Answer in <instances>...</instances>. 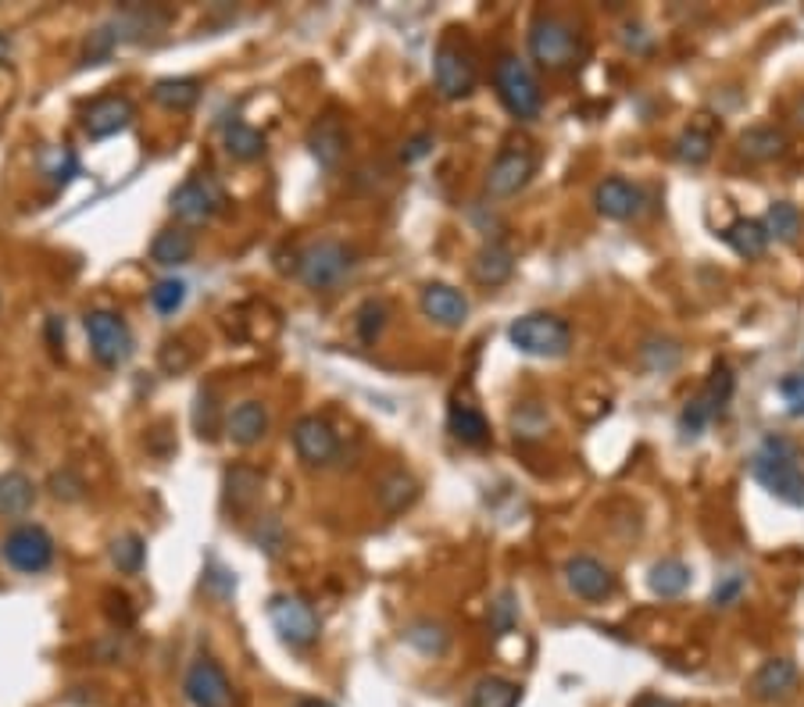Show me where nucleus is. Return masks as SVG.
<instances>
[{
  "label": "nucleus",
  "mask_w": 804,
  "mask_h": 707,
  "mask_svg": "<svg viewBox=\"0 0 804 707\" xmlns=\"http://www.w3.org/2000/svg\"><path fill=\"white\" fill-rule=\"evenodd\" d=\"M294 707H333L330 700H318V697H307V700H297Z\"/></svg>",
  "instance_id": "4d7b16f0"
},
{
  "label": "nucleus",
  "mask_w": 804,
  "mask_h": 707,
  "mask_svg": "<svg viewBox=\"0 0 804 707\" xmlns=\"http://www.w3.org/2000/svg\"><path fill=\"white\" fill-rule=\"evenodd\" d=\"M794 686H797V665L791 658H768V661H762V668L747 683L751 697L765 700V704L791 697Z\"/></svg>",
  "instance_id": "aec40b11"
},
{
  "label": "nucleus",
  "mask_w": 804,
  "mask_h": 707,
  "mask_svg": "<svg viewBox=\"0 0 804 707\" xmlns=\"http://www.w3.org/2000/svg\"><path fill=\"white\" fill-rule=\"evenodd\" d=\"M222 208H226V194H222V186L208 176L186 179L173 194V215L186 222V226H204V222H212Z\"/></svg>",
  "instance_id": "9b49d317"
},
{
  "label": "nucleus",
  "mask_w": 804,
  "mask_h": 707,
  "mask_svg": "<svg viewBox=\"0 0 804 707\" xmlns=\"http://www.w3.org/2000/svg\"><path fill=\"white\" fill-rule=\"evenodd\" d=\"M762 222L768 229V239H780V244H794L801 236V212L791 200H773Z\"/></svg>",
  "instance_id": "f704fd0d"
},
{
  "label": "nucleus",
  "mask_w": 804,
  "mask_h": 707,
  "mask_svg": "<svg viewBox=\"0 0 804 707\" xmlns=\"http://www.w3.org/2000/svg\"><path fill=\"white\" fill-rule=\"evenodd\" d=\"M430 150H433V136H430V132H419V136H412V140L404 144L401 161H404V165H415V161H422Z\"/></svg>",
  "instance_id": "8fccbe9b"
},
{
  "label": "nucleus",
  "mask_w": 804,
  "mask_h": 707,
  "mask_svg": "<svg viewBox=\"0 0 804 707\" xmlns=\"http://www.w3.org/2000/svg\"><path fill=\"white\" fill-rule=\"evenodd\" d=\"M533 171H537V158L526 147H504L487 171V194L498 200L516 197L529 186Z\"/></svg>",
  "instance_id": "ddd939ff"
},
{
  "label": "nucleus",
  "mask_w": 804,
  "mask_h": 707,
  "mask_svg": "<svg viewBox=\"0 0 804 707\" xmlns=\"http://www.w3.org/2000/svg\"><path fill=\"white\" fill-rule=\"evenodd\" d=\"M493 82H498V97L501 105L522 118V122H533L543 111V94H540V82L537 76L529 72V65L516 55H504L493 68Z\"/></svg>",
  "instance_id": "39448f33"
},
{
  "label": "nucleus",
  "mask_w": 804,
  "mask_h": 707,
  "mask_svg": "<svg viewBox=\"0 0 804 707\" xmlns=\"http://www.w3.org/2000/svg\"><path fill=\"white\" fill-rule=\"evenodd\" d=\"M186 304V283L183 279H161V283H154L150 289V307L158 315H176L179 307Z\"/></svg>",
  "instance_id": "a19ab883"
},
{
  "label": "nucleus",
  "mask_w": 804,
  "mask_h": 707,
  "mask_svg": "<svg viewBox=\"0 0 804 707\" xmlns=\"http://www.w3.org/2000/svg\"><path fill=\"white\" fill-rule=\"evenodd\" d=\"M375 497H380V504H383L386 514H401L404 508H412L419 500V482L408 472H390V475H383Z\"/></svg>",
  "instance_id": "7c9ffc66"
},
{
  "label": "nucleus",
  "mask_w": 804,
  "mask_h": 707,
  "mask_svg": "<svg viewBox=\"0 0 804 707\" xmlns=\"http://www.w3.org/2000/svg\"><path fill=\"white\" fill-rule=\"evenodd\" d=\"M111 26L118 32V40H140L144 32L150 37V32H158V29L168 26V11H154V8L133 4V8H126L122 14H118Z\"/></svg>",
  "instance_id": "c756f323"
},
{
  "label": "nucleus",
  "mask_w": 804,
  "mask_h": 707,
  "mask_svg": "<svg viewBox=\"0 0 804 707\" xmlns=\"http://www.w3.org/2000/svg\"><path fill=\"white\" fill-rule=\"evenodd\" d=\"M529 55L547 72H566L584 58V43H579L572 22L558 19V14H537L529 26Z\"/></svg>",
  "instance_id": "f03ea898"
},
{
  "label": "nucleus",
  "mask_w": 804,
  "mask_h": 707,
  "mask_svg": "<svg viewBox=\"0 0 804 707\" xmlns=\"http://www.w3.org/2000/svg\"><path fill=\"white\" fill-rule=\"evenodd\" d=\"M647 586H651L655 597H679L690 586V568L679 558H665L647 572Z\"/></svg>",
  "instance_id": "2f4dec72"
},
{
  "label": "nucleus",
  "mask_w": 804,
  "mask_h": 707,
  "mask_svg": "<svg viewBox=\"0 0 804 707\" xmlns=\"http://www.w3.org/2000/svg\"><path fill=\"white\" fill-rule=\"evenodd\" d=\"M744 586H747V579H744L741 572H733V576H726V579H718V586L712 590V603H715V608H733V603L741 600Z\"/></svg>",
  "instance_id": "09e8293b"
},
{
  "label": "nucleus",
  "mask_w": 804,
  "mask_h": 707,
  "mask_svg": "<svg viewBox=\"0 0 804 707\" xmlns=\"http://www.w3.org/2000/svg\"><path fill=\"white\" fill-rule=\"evenodd\" d=\"M222 487H226V508L236 511V514H244V511L254 508V500L262 497L265 475L258 469H251V464H233Z\"/></svg>",
  "instance_id": "b1692460"
},
{
  "label": "nucleus",
  "mask_w": 804,
  "mask_h": 707,
  "mask_svg": "<svg viewBox=\"0 0 804 707\" xmlns=\"http://www.w3.org/2000/svg\"><path fill=\"white\" fill-rule=\"evenodd\" d=\"M511 347L529 357H566L572 351V330L551 312H529L508 325Z\"/></svg>",
  "instance_id": "7ed1b4c3"
},
{
  "label": "nucleus",
  "mask_w": 804,
  "mask_h": 707,
  "mask_svg": "<svg viewBox=\"0 0 804 707\" xmlns=\"http://www.w3.org/2000/svg\"><path fill=\"white\" fill-rule=\"evenodd\" d=\"M194 251H197L194 233L161 229L158 236H154V244H150V262L161 265V268H179L186 262H194Z\"/></svg>",
  "instance_id": "393cba45"
},
{
  "label": "nucleus",
  "mask_w": 804,
  "mask_h": 707,
  "mask_svg": "<svg viewBox=\"0 0 804 707\" xmlns=\"http://www.w3.org/2000/svg\"><path fill=\"white\" fill-rule=\"evenodd\" d=\"M511 275H516V254H511L504 244H487L479 247L472 257V279L479 286H504Z\"/></svg>",
  "instance_id": "4be33fe9"
},
{
  "label": "nucleus",
  "mask_w": 804,
  "mask_h": 707,
  "mask_svg": "<svg viewBox=\"0 0 804 707\" xmlns=\"http://www.w3.org/2000/svg\"><path fill=\"white\" fill-rule=\"evenodd\" d=\"M594 208H597V215H605L611 222H629L644 212V189L622 176H611L605 183H597Z\"/></svg>",
  "instance_id": "f3484780"
},
{
  "label": "nucleus",
  "mask_w": 804,
  "mask_h": 707,
  "mask_svg": "<svg viewBox=\"0 0 804 707\" xmlns=\"http://www.w3.org/2000/svg\"><path fill=\"white\" fill-rule=\"evenodd\" d=\"M433 79L440 97L461 100L475 90V61L469 58V50H461L454 40H443L433 58Z\"/></svg>",
  "instance_id": "f8f14e48"
},
{
  "label": "nucleus",
  "mask_w": 804,
  "mask_h": 707,
  "mask_svg": "<svg viewBox=\"0 0 804 707\" xmlns=\"http://www.w3.org/2000/svg\"><path fill=\"white\" fill-rule=\"evenodd\" d=\"M194 429L200 440H215L218 436V404L212 390L197 393V407H194Z\"/></svg>",
  "instance_id": "c03bdc74"
},
{
  "label": "nucleus",
  "mask_w": 804,
  "mask_h": 707,
  "mask_svg": "<svg viewBox=\"0 0 804 707\" xmlns=\"http://www.w3.org/2000/svg\"><path fill=\"white\" fill-rule=\"evenodd\" d=\"M82 325H87L90 354L97 357V365L122 369L126 361L133 357L136 340H133L129 322L118 312H108V307H94V312H87V318H82Z\"/></svg>",
  "instance_id": "423d86ee"
},
{
  "label": "nucleus",
  "mask_w": 804,
  "mask_h": 707,
  "mask_svg": "<svg viewBox=\"0 0 804 707\" xmlns=\"http://www.w3.org/2000/svg\"><path fill=\"white\" fill-rule=\"evenodd\" d=\"M751 475H755V482H762L776 500H783V504H794V508L804 504L801 446L791 436L768 433L758 443L755 458H751Z\"/></svg>",
  "instance_id": "f257e3e1"
},
{
  "label": "nucleus",
  "mask_w": 804,
  "mask_h": 707,
  "mask_svg": "<svg viewBox=\"0 0 804 707\" xmlns=\"http://www.w3.org/2000/svg\"><path fill=\"white\" fill-rule=\"evenodd\" d=\"M268 622H272V629L280 632L283 644L297 647V650L315 647L318 636H322V622H318L315 608L304 597H297V593H276V597H272L268 600Z\"/></svg>",
  "instance_id": "0eeeda50"
},
{
  "label": "nucleus",
  "mask_w": 804,
  "mask_h": 707,
  "mask_svg": "<svg viewBox=\"0 0 804 707\" xmlns=\"http://www.w3.org/2000/svg\"><path fill=\"white\" fill-rule=\"evenodd\" d=\"M448 429L461 446H487L490 443V422L475 404L454 401L448 411Z\"/></svg>",
  "instance_id": "5701e85b"
},
{
  "label": "nucleus",
  "mask_w": 804,
  "mask_h": 707,
  "mask_svg": "<svg viewBox=\"0 0 804 707\" xmlns=\"http://www.w3.org/2000/svg\"><path fill=\"white\" fill-rule=\"evenodd\" d=\"M200 90H204L200 79L179 76V79H158L150 94H154V100H158V105L168 108V111H190L197 100H200Z\"/></svg>",
  "instance_id": "cd10ccee"
},
{
  "label": "nucleus",
  "mask_w": 804,
  "mask_h": 707,
  "mask_svg": "<svg viewBox=\"0 0 804 707\" xmlns=\"http://www.w3.org/2000/svg\"><path fill=\"white\" fill-rule=\"evenodd\" d=\"M516 618H519V608H516V593L511 590H504L498 600L490 603V626H493V632L498 636H504V632H511L516 629Z\"/></svg>",
  "instance_id": "a18cd8bd"
},
{
  "label": "nucleus",
  "mask_w": 804,
  "mask_h": 707,
  "mask_svg": "<svg viewBox=\"0 0 804 707\" xmlns=\"http://www.w3.org/2000/svg\"><path fill=\"white\" fill-rule=\"evenodd\" d=\"M11 55H14V43H11L8 32H0V65H8Z\"/></svg>",
  "instance_id": "5fc2aeb1"
},
{
  "label": "nucleus",
  "mask_w": 804,
  "mask_h": 707,
  "mask_svg": "<svg viewBox=\"0 0 804 707\" xmlns=\"http://www.w3.org/2000/svg\"><path fill=\"white\" fill-rule=\"evenodd\" d=\"M351 272H354V251L347 244H340V239H333V236L307 244L297 257L301 283L315 293L336 289Z\"/></svg>",
  "instance_id": "20e7f679"
},
{
  "label": "nucleus",
  "mask_w": 804,
  "mask_h": 707,
  "mask_svg": "<svg viewBox=\"0 0 804 707\" xmlns=\"http://www.w3.org/2000/svg\"><path fill=\"white\" fill-rule=\"evenodd\" d=\"M122 43L118 40V32L115 26H100L90 32V40H87V50H82V65H105L111 55H115V47Z\"/></svg>",
  "instance_id": "37998d69"
},
{
  "label": "nucleus",
  "mask_w": 804,
  "mask_h": 707,
  "mask_svg": "<svg viewBox=\"0 0 804 707\" xmlns=\"http://www.w3.org/2000/svg\"><path fill=\"white\" fill-rule=\"evenodd\" d=\"M61 340H65V325H61L58 315H50V318H47V343H50L55 351H61Z\"/></svg>",
  "instance_id": "864d4df0"
},
{
  "label": "nucleus",
  "mask_w": 804,
  "mask_h": 707,
  "mask_svg": "<svg viewBox=\"0 0 804 707\" xmlns=\"http://www.w3.org/2000/svg\"><path fill=\"white\" fill-rule=\"evenodd\" d=\"M780 393L794 404V411H804V375H786L780 383Z\"/></svg>",
  "instance_id": "3c124183"
},
{
  "label": "nucleus",
  "mask_w": 804,
  "mask_h": 707,
  "mask_svg": "<svg viewBox=\"0 0 804 707\" xmlns=\"http://www.w3.org/2000/svg\"><path fill=\"white\" fill-rule=\"evenodd\" d=\"M0 554L4 561L14 568V572L22 576H40L47 572L50 564H55V540H50V532L43 526H14L4 543H0Z\"/></svg>",
  "instance_id": "1a4fd4ad"
},
{
  "label": "nucleus",
  "mask_w": 804,
  "mask_h": 707,
  "mask_svg": "<svg viewBox=\"0 0 804 707\" xmlns=\"http://www.w3.org/2000/svg\"><path fill=\"white\" fill-rule=\"evenodd\" d=\"M386 322H390L386 304L383 301H365L362 307H357V315H354V333H357V340H362V343H375L383 336Z\"/></svg>",
  "instance_id": "ea45409f"
},
{
  "label": "nucleus",
  "mask_w": 804,
  "mask_h": 707,
  "mask_svg": "<svg viewBox=\"0 0 804 707\" xmlns=\"http://www.w3.org/2000/svg\"><path fill=\"white\" fill-rule=\"evenodd\" d=\"M40 168L55 186H68L79 176V158H76V150H68V147H50V150H43Z\"/></svg>",
  "instance_id": "58836bf2"
},
{
  "label": "nucleus",
  "mask_w": 804,
  "mask_h": 707,
  "mask_svg": "<svg viewBox=\"0 0 804 707\" xmlns=\"http://www.w3.org/2000/svg\"><path fill=\"white\" fill-rule=\"evenodd\" d=\"M254 543H258L268 558H276V554H280L283 543H286V537H283V526H280L276 514H268V519H262L258 532H254Z\"/></svg>",
  "instance_id": "de8ad7c7"
},
{
  "label": "nucleus",
  "mask_w": 804,
  "mask_h": 707,
  "mask_svg": "<svg viewBox=\"0 0 804 707\" xmlns=\"http://www.w3.org/2000/svg\"><path fill=\"white\" fill-rule=\"evenodd\" d=\"M712 147H715V136L700 126H690L687 132H679L676 140V158L683 165H705L712 158Z\"/></svg>",
  "instance_id": "4c0bfd02"
},
{
  "label": "nucleus",
  "mask_w": 804,
  "mask_h": 707,
  "mask_svg": "<svg viewBox=\"0 0 804 707\" xmlns=\"http://www.w3.org/2000/svg\"><path fill=\"white\" fill-rule=\"evenodd\" d=\"M733 390H737V379H733L729 365H723V361H718V365L712 369V375H708V383L700 386L697 396H690L687 407H683L679 433H683V436H700V433H705L708 422L729 404Z\"/></svg>",
  "instance_id": "6e6552de"
},
{
  "label": "nucleus",
  "mask_w": 804,
  "mask_h": 707,
  "mask_svg": "<svg viewBox=\"0 0 804 707\" xmlns=\"http://www.w3.org/2000/svg\"><path fill=\"white\" fill-rule=\"evenodd\" d=\"M294 446L307 469H326L340 454V440L333 433V425L318 415H304L294 422Z\"/></svg>",
  "instance_id": "4468645a"
},
{
  "label": "nucleus",
  "mask_w": 804,
  "mask_h": 707,
  "mask_svg": "<svg viewBox=\"0 0 804 707\" xmlns=\"http://www.w3.org/2000/svg\"><path fill=\"white\" fill-rule=\"evenodd\" d=\"M147 561V543L140 532H122V537L111 540V564L122 576H140Z\"/></svg>",
  "instance_id": "72a5a7b5"
},
{
  "label": "nucleus",
  "mask_w": 804,
  "mask_h": 707,
  "mask_svg": "<svg viewBox=\"0 0 804 707\" xmlns=\"http://www.w3.org/2000/svg\"><path fill=\"white\" fill-rule=\"evenodd\" d=\"M129 597L126 593H108V615H111V622L118 626H129L133 622V608H126Z\"/></svg>",
  "instance_id": "603ef678"
},
{
  "label": "nucleus",
  "mask_w": 804,
  "mask_h": 707,
  "mask_svg": "<svg viewBox=\"0 0 804 707\" xmlns=\"http://www.w3.org/2000/svg\"><path fill=\"white\" fill-rule=\"evenodd\" d=\"M133 118H136V108L129 97L105 94L82 111V129H87L90 140H111V136L126 132L133 126Z\"/></svg>",
  "instance_id": "2eb2a0df"
},
{
  "label": "nucleus",
  "mask_w": 804,
  "mask_h": 707,
  "mask_svg": "<svg viewBox=\"0 0 804 707\" xmlns=\"http://www.w3.org/2000/svg\"><path fill=\"white\" fill-rule=\"evenodd\" d=\"M422 315L437 322L440 330H461L469 318V301L451 283H430L422 289Z\"/></svg>",
  "instance_id": "a211bd4d"
},
{
  "label": "nucleus",
  "mask_w": 804,
  "mask_h": 707,
  "mask_svg": "<svg viewBox=\"0 0 804 707\" xmlns=\"http://www.w3.org/2000/svg\"><path fill=\"white\" fill-rule=\"evenodd\" d=\"M797 122L804 126V100H801V108H797Z\"/></svg>",
  "instance_id": "13d9d810"
},
{
  "label": "nucleus",
  "mask_w": 804,
  "mask_h": 707,
  "mask_svg": "<svg viewBox=\"0 0 804 707\" xmlns=\"http://www.w3.org/2000/svg\"><path fill=\"white\" fill-rule=\"evenodd\" d=\"M226 150L236 161H258L265 154V136L258 129H251L247 122H233L226 129Z\"/></svg>",
  "instance_id": "e433bc0d"
},
{
  "label": "nucleus",
  "mask_w": 804,
  "mask_h": 707,
  "mask_svg": "<svg viewBox=\"0 0 804 707\" xmlns=\"http://www.w3.org/2000/svg\"><path fill=\"white\" fill-rule=\"evenodd\" d=\"M519 700H522V686L501 676L479 679L472 689V707H519Z\"/></svg>",
  "instance_id": "473e14b6"
},
{
  "label": "nucleus",
  "mask_w": 804,
  "mask_h": 707,
  "mask_svg": "<svg viewBox=\"0 0 804 707\" xmlns=\"http://www.w3.org/2000/svg\"><path fill=\"white\" fill-rule=\"evenodd\" d=\"M566 582L579 600H590V603H601L615 593L611 568L590 554H576L566 561Z\"/></svg>",
  "instance_id": "dca6fc26"
},
{
  "label": "nucleus",
  "mask_w": 804,
  "mask_h": 707,
  "mask_svg": "<svg viewBox=\"0 0 804 707\" xmlns=\"http://www.w3.org/2000/svg\"><path fill=\"white\" fill-rule=\"evenodd\" d=\"M633 707H676L673 700H665V697H640Z\"/></svg>",
  "instance_id": "6e6d98bb"
},
{
  "label": "nucleus",
  "mask_w": 804,
  "mask_h": 707,
  "mask_svg": "<svg viewBox=\"0 0 804 707\" xmlns=\"http://www.w3.org/2000/svg\"><path fill=\"white\" fill-rule=\"evenodd\" d=\"M37 504V487L22 472H4L0 475V514L4 519H22L29 508Z\"/></svg>",
  "instance_id": "a878e982"
},
{
  "label": "nucleus",
  "mask_w": 804,
  "mask_h": 707,
  "mask_svg": "<svg viewBox=\"0 0 804 707\" xmlns=\"http://www.w3.org/2000/svg\"><path fill=\"white\" fill-rule=\"evenodd\" d=\"M307 150H312V158L318 168H340V161H344V154H347V129L344 122H340L336 115H326V118H318V122L312 126V132H307Z\"/></svg>",
  "instance_id": "6ab92c4d"
},
{
  "label": "nucleus",
  "mask_w": 804,
  "mask_h": 707,
  "mask_svg": "<svg viewBox=\"0 0 804 707\" xmlns=\"http://www.w3.org/2000/svg\"><path fill=\"white\" fill-rule=\"evenodd\" d=\"M183 697L190 707H233V683L215 658H197L183 676Z\"/></svg>",
  "instance_id": "9d476101"
},
{
  "label": "nucleus",
  "mask_w": 804,
  "mask_h": 707,
  "mask_svg": "<svg viewBox=\"0 0 804 707\" xmlns=\"http://www.w3.org/2000/svg\"><path fill=\"white\" fill-rule=\"evenodd\" d=\"M404 640L412 644L419 654H425V658H440V654L448 650L451 636H448V629H443L440 622H433V618H422V622L408 626Z\"/></svg>",
  "instance_id": "c9c22d12"
},
{
  "label": "nucleus",
  "mask_w": 804,
  "mask_h": 707,
  "mask_svg": "<svg viewBox=\"0 0 804 707\" xmlns=\"http://www.w3.org/2000/svg\"><path fill=\"white\" fill-rule=\"evenodd\" d=\"M268 433V407L262 401H244L229 411L226 419V436L236 443V446H254L262 443Z\"/></svg>",
  "instance_id": "412c9836"
},
{
  "label": "nucleus",
  "mask_w": 804,
  "mask_h": 707,
  "mask_svg": "<svg viewBox=\"0 0 804 707\" xmlns=\"http://www.w3.org/2000/svg\"><path fill=\"white\" fill-rule=\"evenodd\" d=\"M723 239L741 257H747V262H755V257H762L768 251V229L762 218H737L733 226H726Z\"/></svg>",
  "instance_id": "bb28decb"
},
{
  "label": "nucleus",
  "mask_w": 804,
  "mask_h": 707,
  "mask_svg": "<svg viewBox=\"0 0 804 707\" xmlns=\"http://www.w3.org/2000/svg\"><path fill=\"white\" fill-rule=\"evenodd\" d=\"M640 361L647 372H669L679 365V347L673 340H647L640 347Z\"/></svg>",
  "instance_id": "79ce46f5"
},
{
  "label": "nucleus",
  "mask_w": 804,
  "mask_h": 707,
  "mask_svg": "<svg viewBox=\"0 0 804 707\" xmlns=\"http://www.w3.org/2000/svg\"><path fill=\"white\" fill-rule=\"evenodd\" d=\"M786 150V132L776 126H751L741 136V154L747 161H776Z\"/></svg>",
  "instance_id": "c85d7f7f"
},
{
  "label": "nucleus",
  "mask_w": 804,
  "mask_h": 707,
  "mask_svg": "<svg viewBox=\"0 0 804 707\" xmlns=\"http://www.w3.org/2000/svg\"><path fill=\"white\" fill-rule=\"evenodd\" d=\"M47 487H50V497H55V500H65V504H72V500H79L82 490H87V482H82L72 469H61V472L50 475Z\"/></svg>",
  "instance_id": "49530a36"
}]
</instances>
